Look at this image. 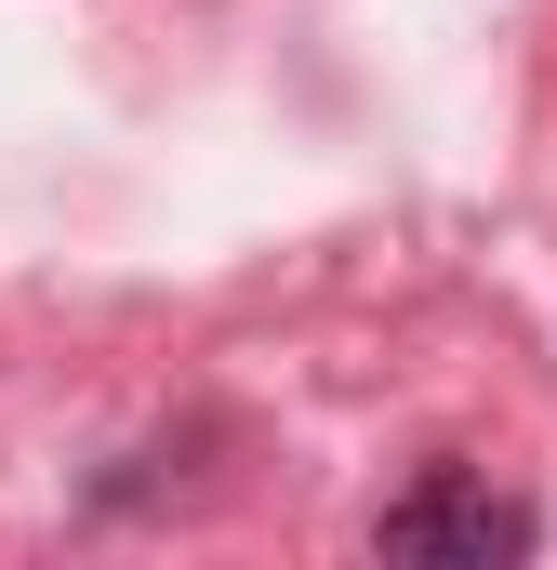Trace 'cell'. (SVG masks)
I'll return each instance as SVG.
<instances>
[{"instance_id": "1", "label": "cell", "mask_w": 557, "mask_h": 570, "mask_svg": "<svg viewBox=\"0 0 557 570\" xmlns=\"http://www.w3.org/2000/svg\"><path fill=\"white\" fill-rule=\"evenodd\" d=\"M545 544V518L518 491H491L478 464H424L412 491L372 518V558H412V570H518Z\"/></svg>"}]
</instances>
